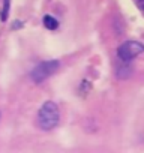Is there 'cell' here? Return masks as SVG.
I'll return each instance as SVG.
<instances>
[{"mask_svg": "<svg viewBox=\"0 0 144 153\" xmlns=\"http://www.w3.org/2000/svg\"><path fill=\"white\" fill-rule=\"evenodd\" d=\"M59 66H60V63H59L57 60H47V62H42V63H39V65L32 71L30 78H32L33 83L41 84V83H44V81L48 78V76H51V75L59 69Z\"/></svg>", "mask_w": 144, "mask_h": 153, "instance_id": "3957f363", "label": "cell"}, {"mask_svg": "<svg viewBox=\"0 0 144 153\" xmlns=\"http://www.w3.org/2000/svg\"><path fill=\"white\" fill-rule=\"evenodd\" d=\"M44 26H45V29H48V30H56V29L59 27V21H57L54 17H51V15H45V17H44Z\"/></svg>", "mask_w": 144, "mask_h": 153, "instance_id": "5b68a950", "label": "cell"}, {"mask_svg": "<svg viewBox=\"0 0 144 153\" xmlns=\"http://www.w3.org/2000/svg\"><path fill=\"white\" fill-rule=\"evenodd\" d=\"M144 53V44L140 41H126L117 48V57L123 63L132 62L137 56Z\"/></svg>", "mask_w": 144, "mask_h": 153, "instance_id": "7a4b0ae2", "label": "cell"}, {"mask_svg": "<svg viewBox=\"0 0 144 153\" xmlns=\"http://www.w3.org/2000/svg\"><path fill=\"white\" fill-rule=\"evenodd\" d=\"M11 2L9 0H3V6H2V9H0V20L2 21H6L8 20V15H9V5Z\"/></svg>", "mask_w": 144, "mask_h": 153, "instance_id": "8992f818", "label": "cell"}, {"mask_svg": "<svg viewBox=\"0 0 144 153\" xmlns=\"http://www.w3.org/2000/svg\"><path fill=\"white\" fill-rule=\"evenodd\" d=\"M135 2H137V6L140 8V11L144 12V0H135Z\"/></svg>", "mask_w": 144, "mask_h": 153, "instance_id": "ba28073f", "label": "cell"}, {"mask_svg": "<svg viewBox=\"0 0 144 153\" xmlns=\"http://www.w3.org/2000/svg\"><path fill=\"white\" fill-rule=\"evenodd\" d=\"M21 26H23V24H21V23H20L18 20H17V23L14 24V29H18V27H21Z\"/></svg>", "mask_w": 144, "mask_h": 153, "instance_id": "9c48e42d", "label": "cell"}, {"mask_svg": "<svg viewBox=\"0 0 144 153\" xmlns=\"http://www.w3.org/2000/svg\"><path fill=\"white\" fill-rule=\"evenodd\" d=\"M80 90H81V92H83V90H84V92H89V90H90V83H89L87 80H83V83H81V86H80Z\"/></svg>", "mask_w": 144, "mask_h": 153, "instance_id": "52a82bcc", "label": "cell"}, {"mask_svg": "<svg viewBox=\"0 0 144 153\" xmlns=\"http://www.w3.org/2000/svg\"><path fill=\"white\" fill-rule=\"evenodd\" d=\"M60 122V113L57 105L53 101H47L42 104L39 113H38V125L44 131L54 129Z\"/></svg>", "mask_w": 144, "mask_h": 153, "instance_id": "6da1fadb", "label": "cell"}, {"mask_svg": "<svg viewBox=\"0 0 144 153\" xmlns=\"http://www.w3.org/2000/svg\"><path fill=\"white\" fill-rule=\"evenodd\" d=\"M131 75H132V69H131V66L128 63H125L123 66H120L117 69V78H120V80H126V78H129Z\"/></svg>", "mask_w": 144, "mask_h": 153, "instance_id": "277c9868", "label": "cell"}]
</instances>
